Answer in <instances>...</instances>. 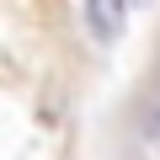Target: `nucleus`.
<instances>
[{
	"label": "nucleus",
	"mask_w": 160,
	"mask_h": 160,
	"mask_svg": "<svg viewBox=\"0 0 160 160\" xmlns=\"http://www.w3.org/2000/svg\"><path fill=\"white\" fill-rule=\"evenodd\" d=\"M86 22H91L102 38H112V32L123 27V11H118V6H86Z\"/></svg>",
	"instance_id": "f257e3e1"
}]
</instances>
